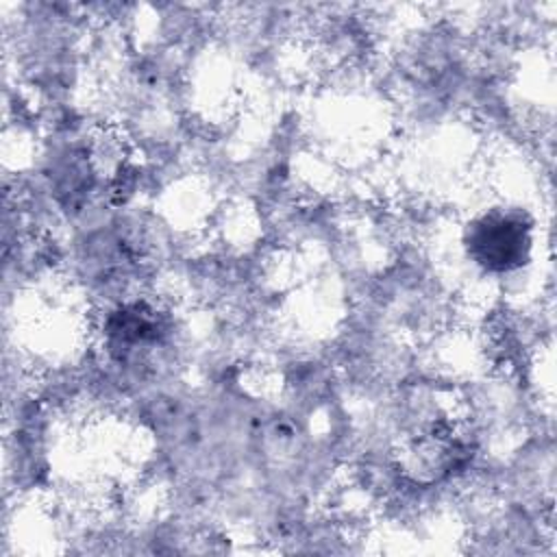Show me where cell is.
<instances>
[{"label":"cell","mask_w":557,"mask_h":557,"mask_svg":"<svg viewBox=\"0 0 557 557\" xmlns=\"http://www.w3.org/2000/svg\"><path fill=\"white\" fill-rule=\"evenodd\" d=\"M470 257L490 272H509L527 261L531 222L513 211H492L468 228Z\"/></svg>","instance_id":"1"}]
</instances>
